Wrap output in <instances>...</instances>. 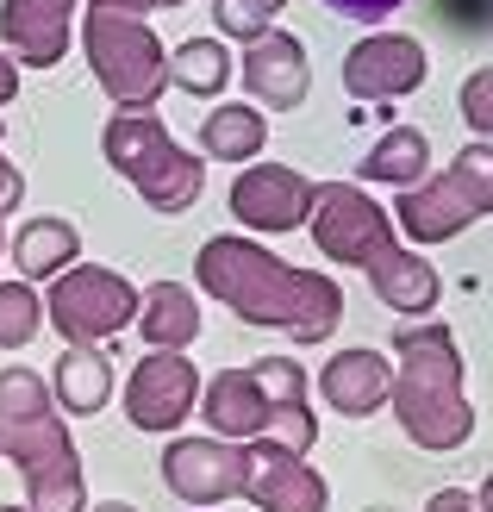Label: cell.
<instances>
[{
	"label": "cell",
	"mask_w": 493,
	"mask_h": 512,
	"mask_svg": "<svg viewBox=\"0 0 493 512\" xmlns=\"http://www.w3.org/2000/svg\"><path fill=\"white\" fill-rule=\"evenodd\" d=\"M225 82H231V50H225L219 38H188V44L169 57V88L194 94V100L225 94Z\"/></svg>",
	"instance_id": "cell-24"
},
{
	"label": "cell",
	"mask_w": 493,
	"mask_h": 512,
	"mask_svg": "<svg viewBox=\"0 0 493 512\" xmlns=\"http://www.w3.org/2000/svg\"><path fill=\"white\" fill-rule=\"evenodd\" d=\"M244 88L250 100H263V113H294L306 100V82H313V63H306V44L294 32L269 25L263 38L244 44Z\"/></svg>",
	"instance_id": "cell-14"
},
{
	"label": "cell",
	"mask_w": 493,
	"mask_h": 512,
	"mask_svg": "<svg viewBox=\"0 0 493 512\" xmlns=\"http://www.w3.org/2000/svg\"><path fill=\"white\" fill-rule=\"evenodd\" d=\"M44 325V300L32 281H0V350H25Z\"/></svg>",
	"instance_id": "cell-25"
},
{
	"label": "cell",
	"mask_w": 493,
	"mask_h": 512,
	"mask_svg": "<svg viewBox=\"0 0 493 512\" xmlns=\"http://www.w3.org/2000/svg\"><path fill=\"white\" fill-rule=\"evenodd\" d=\"M431 75V57H425V44L419 38H406V32H375V38H362L344 50V88L350 100H400L412 94Z\"/></svg>",
	"instance_id": "cell-12"
},
{
	"label": "cell",
	"mask_w": 493,
	"mask_h": 512,
	"mask_svg": "<svg viewBox=\"0 0 493 512\" xmlns=\"http://www.w3.org/2000/svg\"><path fill=\"white\" fill-rule=\"evenodd\" d=\"M19 200H25V175H19L7 157H0V219L19 213Z\"/></svg>",
	"instance_id": "cell-29"
},
{
	"label": "cell",
	"mask_w": 493,
	"mask_h": 512,
	"mask_svg": "<svg viewBox=\"0 0 493 512\" xmlns=\"http://www.w3.org/2000/svg\"><path fill=\"white\" fill-rule=\"evenodd\" d=\"M50 400L63 413H100L113 400V356L100 344H69L50 369Z\"/></svg>",
	"instance_id": "cell-20"
},
{
	"label": "cell",
	"mask_w": 493,
	"mask_h": 512,
	"mask_svg": "<svg viewBox=\"0 0 493 512\" xmlns=\"http://www.w3.org/2000/svg\"><path fill=\"white\" fill-rule=\"evenodd\" d=\"M0 38H7L13 63L57 69L75 38V0H7L0 7Z\"/></svg>",
	"instance_id": "cell-16"
},
{
	"label": "cell",
	"mask_w": 493,
	"mask_h": 512,
	"mask_svg": "<svg viewBox=\"0 0 493 512\" xmlns=\"http://www.w3.org/2000/svg\"><path fill=\"white\" fill-rule=\"evenodd\" d=\"M431 175V138L419 125H394L381 132L375 150L362 157V182H381V188H419Z\"/></svg>",
	"instance_id": "cell-23"
},
{
	"label": "cell",
	"mask_w": 493,
	"mask_h": 512,
	"mask_svg": "<svg viewBox=\"0 0 493 512\" xmlns=\"http://www.w3.org/2000/svg\"><path fill=\"white\" fill-rule=\"evenodd\" d=\"M194 406H200V375L181 350H150L125 381V419L138 431H157V438L181 419H194Z\"/></svg>",
	"instance_id": "cell-11"
},
{
	"label": "cell",
	"mask_w": 493,
	"mask_h": 512,
	"mask_svg": "<svg viewBox=\"0 0 493 512\" xmlns=\"http://www.w3.org/2000/svg\"><path fill=\"white\" fill-rule=\"evenodd\" d=\"M319 7L344 13V19H362V25H375V19H387V13H400L406 0H319Z\"/></svg>",
	"instance_id": "cell-28"
},
{
	"label": "cell",
	"mask_w": 493,
	"mask_h": 512,
	"mask_svg": "<svg viewBox=\"0 0 493 512\" xmlns=\"http://www.w3.org/2000/svg\"><path fill=\"white\" fill-rule=\"evenodd\" d=\"M394 419L419 450L450 456L475 438V406L462 394V350L444 319H400L394 325Z\"/></svg>",
	"instance_id": "cell-2"
},
{
	"label": "cell",
	"mask_w": 493,
	"mask_h": 512,
	"mask_svg": "<svg viewBox=\"0 0 493 512\" xmlns=\"http://www.w3.org/2000/svg\"><path fill=\"white\" fill-rule=\"evenodd\" d=\"M475 506H481V512H493V475L481 481V494H475Z\"/></svg>",
	"instance_id": "cell-33"
},
{
	"label": "cell",
	"mask_w": 493,
	"mask_h": 512,
	"mask_svg": "<svg viewBox=\"0 0 493 512\" xmlns=\"http://www.w3.org/2000/svg\"><path fill=\"white\" fill-rule=\"evenodd\" d=\"M456 107H462V125H469L475 138H487V144H493V63H487V69H475L469 82H462Z\"/></svg>",
	"instance_id": "cell-27"
},
{
	"label": "cell",
	"mask_w": 493,
	"mask_h": 512,
	"mask_svg": "<svg viewBox=\"0 0 493 512\" xmlns=\"http://www.w3.org/2000/svg\"><path fill=\"white\" fill-rule=\"evenodd\" d=\"M387 213H394V232H406L412 250L462 238L475 219L493 213V144L487 138L462 144L444 175H425L419 188H400V200Z\"/></svg>",
	"instance_id": "cell-6"
},
{
	"label": "cell",
	"mask_w": 493,
	"mask_h": 512,
	"mask_svg": "<svg viewBox=\"0 0 493 512\" xmlns=\"http://www.w3.org/2000/svg\"><path fill=\"white\" fill-rule=\"evenodd\" d=\"M88 7H113V13H157V0H88Z\"/></svg>",
	"instance_id": "cell-32"
},
{
	"label": "cell",
	"mask_w": 493,
	"mask_h": 512,
	"mask_svg": "<svg viewBox=\"0 0 493 512\" xmlns=\"http://www.w3.org/2000/svg\"><path fill=\"white\" fill-rule=\"evenodd\" d=\"M263 144H269V119L250 100H231V107H213L200 119V150L213 163H250L263 157Z\"/></svg>",
	"instance_id": "cell-22"
},
{
	"label": "cell",
	"mask_w": 493,
	"mask_h": 512,
	"mask_svg": "<svg viewBox=\"0 0 493 512\" xmlns=\"http://www.w3.org/2000/svg\"><path fill=\"white\" fill-rule=\"evenodd\" d=\"M200 419L231 444H281L294 456L319 444V419L306 413V369L294 356H263L200 381Z\"/></svg>",
	"instance_id": "cell-4"
},
{
	"label": "cell",
	"mask_w": 493,
	"mask_h": 512,
	"mask_svg": "<svg viewBox=\"0 0 493 512\" xmlns=\"http://www.w3.org/2000/svg\"><path fill=\"white\" fill-rule=\"evenodd\" d=\"M0 256H7V219H0Z\"/></svg>",
	"instance_id": "cell-35"
},
{
	"label": "cell",
	"mask_w": 493,
	"mask_h": 512,
	"mask_svg": "<svg viewBox=\"0 0 493 512\" xmlns=\"http://www.w3.org/2000/svg\"><path fill=\"white\" fill-rule=\"evenodd\" d=\"M288 7V0H213V25L225 38H263L269 25H275V13Z\"/></svg>",
	"instance_id": "cell-26"
},
{
	"label": "cell",
	"mask_w": 493,
	"mask_h": 512,
	"mask_svg": "<svg viewBox=\"0 0 493 512\" xmlns=\"http://www.w3.org/2000/svg\"><path fill=\"white\" fill-rule=\"evenodd\" d=\"M0 512H25V506H0Z\"/></svg>",
	"instance_id": "cell-37"
},
{
	"label": "cell",
	"mask_w": 493,
	"mask_h": 512,
	"mask_svg": "<svg viewBox=\"0 0 493 512\" xmlns=\"http://www.w3.org/2000/svg\"><path fill=\"white\" fill-rule=\"evenodd\" d=\"M132 325L144 331L150 350H188L200 338V306H194V294L181 288V281H157V288L138 294V319Z\"/></svg>",
	"instance_id": "cell-21"
},
{
	"label": "cell",
	"mask_w": 493,
	"mask_h": 512,
	"mask_svg": "<svg viewBox=\"0 0 493 512\" xmlns=\"http://www.w3.org/2000/svg\"><path fill=\"white\" fill-rule=\"evenodd\" d=\"M425 512H481L475 506V494L469 488H444V494H431V506Z\"/></svg>",
	"instance_id": "cell-30"
},
{
	"label": "cell",
	"mask_w": 493,
	"mask_h": 512,
	"mask_svg": "<svg viewBox=\"0 0 493 512\" xmlns=\"http://www.w3.org/2000/svg\"><path fill=\"white\" fill-rule=\"evenodd\" d=\"M306 207H313V182L288 163H250L238 182H231V213H238L250 232H300Z\"/></svg>",
	"instance_id": "cell-13"
},
{
	"label": "cell",
	"mask_w": 493,
	"mask_h": 512,
	"mask_svg": "<svg viewBox=\"0 0 493 512\" xmlns=\"http://www.w3.org/2000/svg\"><path fill=\"white\" fill-rule=\"evenodd\" d=\"M306 225H313V244L325 263H350V269H375L387 250H394V213L375 207L356 182H319L313 207H306Z\"/></svg>",
	"instance_id": "cell-9"
},
{
	"label": "cell",
	"mask_w": 493,
	"mask_h": 512,
	"mask_svg": "<svg viewBox=\"0 0 493 512\" xmlns=\"http://www.w3.org/2000/svg\"><path fill=\"white\" fill-rule=\"evenodd\" d=\"M82 263V232H75L69 219H25L13 232V269L19 281H57L63 269Z\"/></svg>",
	"instance_id": "cell-19"
},
{
	"label": "cell",
	"mask_w": 493,
	"mask_h": 512,
	"mask_svg": "<svg viewBox=\"0 0 493 512\" xmlns=\"http://www.w3.org/2000/svg\"><path fill=\"white\" fill-rule=\"evenodd\" d=\"M319 394L331 413H344V419H369L381 413L387 400H394V363H387L381 350H337L331 363L319 369Z\"/></svg>",
	"instance_id": "cell-17"
},
{
	"label": "cell",
	"mask_w": 493,
	"mask_h": 512,
	"mask_svg": "<svg viewBox=\"0 0 493 512\" xmlns=\"http://www.w3.org/2000/svg\"><path fill=\"white\" fill-rule=\"evenodd\" d=\"M44 319L63 331V344H113L125 325L138 319V288L113 269L75 263L50 281L44 294Z\"/></svg>",
	"instance_id": "cell-8"
},
{
	"label": "cell",
	"mask_w": 493,
	"mask_h": 512,
	"mask_svg": "<svg viewBox=\"0 0 493 512\" xmlns=\"http://www.w3.org/2000/svg\"><path fill=\"white\" fill-rule=\"evenodd\" d=\"M100 150H107V163L138 188L144 207L163 213V219H181L206 194V163L188 157V150L163 132L157 113H113L107 132H100Z\"/></svg>",
	"instance_id": "cell-5"
},
{
	"label": "cell",
	"mask_w": 493,
	"mask_h": 512,
	"mask_svg": "<svg viewBox=\"0 0 493 512\" xmlns=\"http://www.w3.org/2000/svg\"><path fill=\"white\" fill-rule=\"evenodd\" d=\"M157 7H188V0H157Z\"/></svg>",
	"instance_id": "cell-36"
},
{
	"label": "cell",
	"mask_w": 493,
	"mask_h": 512,
	"mask_svg": "<svg viewBox=\"0 0 493 512\" xmlns=\"http://www.w3.org/2000/svg\"><path fill=\"white\" fill-rule=\"evenodd\" d=\"M369 288L381 294V306H394V313H406V319H425L437 306V294H444V281H437V269L412 244H394L369 269Z\"/></svg>",
	"instance_id": "cell-18"
},
{
	"label": "cell",
	"mask_w": 493,
	"mask_h": 512,
	"mask_svg": "<svg viewBox=\"0 0 493 512\" xmlns=\"http://www.w3.org/2000/svg\"><path fill=\"white\" fill-rule=\"evenodd\" d=\"M200 288L244 325L288 331L294 344H325L344 319V288L319 269H294L256 238H206L194 256Z\"/></svg>",
	"instance_id": "cell-1"
},
{
	"label": "cell",
	"mask_w": 493,
	"mask_h": 512,
	"mask_svg": "<svg viewBox=\"0 0 493 512\" xmlns=\"http://www.w3.org/2000/svg\"><path fill=\"white\" fill-rule=\"evenodd\" d=\"M0 456L25 475V512H88L82 450L50 400V381L32 369H0Z\"/></svg>",
	"instance_id": "cell-3"
},
{
	"label": "cell",
	"mask_w": 493,
	"mask_h": 512,
	"mask_svg": "<svg viewBox=\"0 0 493 512\" xmlns=\"http://www.w3.org/2000/svg\"><path fill=\"white\" fill-rule=\"evenodd\" d=\"M250 481V444L231 438H169L163 450V488L188 506H219V500H244Z\"/></svg>",
	"instance_id": "cell-10"
},
{
	"label": "cell",
	"mask_w": 493,
	"mask_h": 512,
	"mask_svg": "<svg viewBox=\"0 0 493 512\" xmlns=\"http://www.w3.org/2000/svg\"><path fill=\"white\" fill-rule=\"evenodd\" d=\"M13 94H19V63L0 50V107H13Z\"/></svg>",
	"instance_id": "cell-31"
},
{
	"label": "cell",
	"mask_w": 493,
	"mask_h": 512,
	"mask_svg": "<svg viewBox=\"0 0 493 512\" xmlns=\"http://www.w3.org/2000/svg\"><path fill=\"white\" fill-rule=\"evenodd\" d=\"M82 50L94 82L113 94L119 113H150L169 88V57L163 38L150 32L138 13H113V7H88L82 19Z\"/></svg>",
	"instance_id": "cell-7"
},
{
	"label": "cell",
	"mask_w": 493,
	"mask_h": 512,
	"mask_svg": "<svg viewBox=\"0 0 493 512\" xmlns=\"http://www.w3.org/2000/svg\"><path fill=\"white\" fill-rule=\"evenodd\" d=\"M88 512H138V506H125V500H100V506H88Z\"/></svg>",
	"instance_id": "cell-34"
},
{
	"label": "cell",
	"mask_w": 493,
	"mask_h": 512,
	"mask_svg": "<svg viewBox=\"0 0 493 512\" xmlns=\"http://www.w3.org/2000/svg\"><path fill=\"white\" fill-rule=\"evenodd\" d=\"M244 500L263 506V512H325V475L313 463H300L294 450L281 444H250V481H244Z\"/></svg>",
	"instance_id": "cell-15"
}]
</instances>
